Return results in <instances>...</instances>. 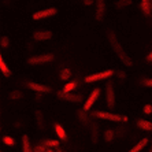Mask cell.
I'll return each mask as SVG.
<instances>
[{
	"mask_svg": "<svg viewBox=\"0 0 152 152\" xmlns=\"http://www.w3.org/2000/svg\"><path fill=\"white\" fill-rule=\"evenodd\" d=\"M108 40H110V44H111V47H113V50L115 51V53H117V56L121 60H122V63L126 64V66H129V67H130L132 64H133V62H132L130 58L127 56V53L124 51L122 45L119 44L118 39L115 37V34H114L113 32L108 33Z\"/></svg>",
	"mask_w": 152,
	"mask_h": 152,
	"instance_id": "1",
	"label": "cell"
},
{
	"mask_svg": "<svg viewBox=\"0 0 152 152\" xmlns=\"http://www.w3.org/2000/svg\"><path fill=\"white\" fill-rule=\"evenodd\" d=\"M114 74H115L114 70H104V71H100V73H95V74H89L85 77V82H88V84L97 82V81H102V80H106V78H110Z\"/></svg>",
	"mask_w": 152,
	"mask_h": 152,
	"instance_id": "2",
	"label": "cell"
},
{
	"mask_svg": "<svg viewBox=\"0 0 152 152\" xmlns=\"http://www.w3.org/2000/svg\"><path fill=\"white\" fill-rule=\"evenodd\" d=\"M55 59V55L52 53H44V55H34V56H30L28 59L29 64H45L50 63Z\"/></svg>",
	"mask_w": 152,
	"mask_h": 152,
	"instance_id": "3",
	"label": "cell"
},
{
	"mask_svg": "<svg viewBox=\"0 0 152 152\" xmlns=\"http://www.w3.org/2000/svg\"><path fill=\"white\" fill-rule=\"evenodd\" d=\"M93 118L104 119V121H111V122H121V121H122V117H121V115L108 113V111H95V113H93Z\"/></svg>",
	"mask_w": 152,
	"mask_h": 152,
	"instance_id": "4",
	"label": "cell"
},
{
	"mask_svg": "<svg viewBox=\"0 0 152 152\" xmlns=\"http://www.w3.org/2000/svg\"><path fill=\"white\" fill-rule=\"evenodd\" d=\"M99 96H100V89H99V88H95L92 92H91V95L88 96L86 102L84 103V107H82V110H84L85 113L91 110V108L93 107V104L96 103V100L99 99Z\"/></svg>",
	"mask_w": 152,
	"mask_h": 152,
	"instance_id": "5",
	"label": "cell"
},
{
	"mask_svg": "<svg viewBox=\"0 0 152 152\" xmlns=\"http://www.w3.org/2000/svg\"><path fill=\"white\" fill-rule=\"evenodd\" d=\"M58 10L56 8H44V10H40V11H36L34 14H33V19L34 21H41V19H45V18H50V17H53V15H56Z\"/></svg>",
	"mask_w": 152,
	"mask_h": 152,
	"instance_id": "6",
	"label": "cell"
},
{
	"mask_svg": "<svg viewBox=\"0 0 152 152\" xmlns=\"http://www.w3.org/2000/svg\"><path fill=\"white\" fill-rule=\"evenodd\" d=\"M113 82H107L106 85V103L107 106L113 108L115 106V93H114V88H113Z\"/></svg>",
	"mask_w": 152,
	"mask_h": 152,
	"instance_id": "7",
	"label": "cell"
},
{
	"mask_svg": "<svg viewBox=\"0 0 152 152\" xmlns=\"http://www.w3.org/2000/svg\"><path fill=\"white\" fill-rule=\"evenodd\" d=\"M25 86L29 89H32L34 92L37 93H48L51 92V88L47 86V85H42V84H37V82H25Z\"/></svg>",
	"mask_w": 152,
	"mask_h": 152,
	"instance_id": "8",
	"label": "cell"
},
{
	"mask_svg": "<svg viewBox=\"0 0 152 152\" xmlns=\"http://www.w3.org/2000/svg\"><path fill=\"white\" fill-rule=\"evenodd\" d=\"M58 96H59V99L67 100V102H71V103H80L82 100L81 95H78V93H64L63 91L58 92Z\"/></svg>",
	"mask_w": 152,
	"mask_h": 152,
	"instance_id": "9",
	"label": "cell"
},
{
	"mask_svg": "<svg viewBox=\"0 0 152 152\" xmlns=\"http://www.w3.org/2000/svg\"><path fill=\"white\" fill-rule=\"evenodd\" d=\"M52 37V33L50 30H37L33 33V39L34 41H47Z\"/></svg>",
	"mask_w": 152,
	"mask_h": 152,
	"instance_id": "10",
	"label": "cell"
},
{
	"mask_svg": "<svg viewBox=\"0 0 152 152\" xmlns=\"http://www.w3.org/2000/svg\"><path fill=\"white\" fill-rule=\"evenodd\" d=\"M106 12V0H96V18L102 19Z\"/></svg>",
	"mask_w": 152,
	"mask_h": 152,
	"instance_id": "11",
	"label": "cell"
},
{
	"mask_svg": "<svg viewBox=\"0 0 152 152\" xmlns=\"http://www.w3.org/2000/svg\"><path fill=\"white\" fill-rule=\"evenodd\" d=\"M53 127H55V132H56L58 138L62 140V141H66V140H67V133H66V130H64V127L59 124H55Z\"/></svg>",
	"mask_w": 152,
	"mask_h": 152,
	"instance_id": "12",
	"label": "cell"
},
{
	"mask_svg": "<svg viewBox=\"0 0 152 152\" xmlns=\"http://www.w3.org/2000/svg\"><path fill=\"white\" fill-rule=\"evenodd\" d=\"M140 7H141V10H142V12H144L145 17H149V15H151V12H152L151 0H141Z\"/></svg>",
	"mask_w": 152,
	"mask_h": 152,
	"instance_id": "13",
	"label": "cell"
},
{
	"mask_svg": "<svg viewBox=\"0 0 152 152\" xmlns=\"http://www.w3.org/2000/svg\"><path fill=\"white\" fill-rule=\"evenodd\" d=\"M137 126H138V129H141L144 132H152V122H149L147 119H138Z\"/></svg>",
	"mask_w": 152,
	"mask_h": 152,
	"instance_id": "14",
	"label": "cell"
},
{
	"mask_svg": "<svg viewBox=\"0 0 152 152\" xmlns=\"http://www.w3.org/2000/svg\"><path fill=\"white\" fill-rule=\"evenodd\" d=\"M0 70H1V73H3L4 77H11V75H12L11 70L8 69V66L6 64V62H4L3 56H0Z\"/></svg>",
	"mask_w": 152,
	"mask_h": 152,
	"instance_id": "15",
	"label": "cell"
},
{
	"mask_svg": "<svg viewBox=\"0 0 152 152\" xmlns=\"http://www.w3.org/2000/svg\"><path fill=\"white\" fill-rule=\"evenodd\" d=\"M147 144H148V138H145V137H144V138H141V140H140V141H138L137 144H136L134 147H133V148H132L129 152H140Z\"/></svg>",
	"mask_w": 152,
	"mask_h": 152,
	"instance_id": "16",
	"label": "cell"
},
{
	"mask_svg": "<svg viewBox=\"0 0 152 152\" xmlns=\"http://www.w3.org/2000/svg\"><path fill=\"white\" fill-rule=\"evenodd\" d=\"M59 78L62 80V81H67V80H70L71 78V70L69 67H63L59 73Z\"/></svg>",
	"mask_w": 152,
	"mask_h": 152,
	"instance_id": "17",
	"label": "cell"
},
{
	"mask_svg": "<svg viewBox=\"0 0 152 152\" xmlns=\"http://www.w3.org/2000/svg\"><path fill=\"white\" fill-rule=\"evenodd\" d=\"M42 145L47 148H59V140H42Z\"/></svg>",
	"mask_w": 152,
	"mask_h": 152,
	"instance_id": "18",
	"label": "cell"
},
{
	"mask_svg": "<svg viewBox=\"0 0 152 152\" xmlns=\"http://www.w3.org/2000/svg\"><path fill=\"white\" fill-rule=\"evenodd\" d=\"M77 81H71V82H67V84L63 86V92L64 93H73L75 88H77Z\"/></svg>",
	"mask_w": 152,
	"mask_h": 152,
	"instance_id": "19",
	"label": "cell"
},
{
	"mask_svg": "<svg viewBox=\"0 0 152 152\" xmlns=\"http://www.w3.org/2000/svg\"><path fill=\"white\" fill-rule=\"evenodd\" d=\"M22 149H23V152H33V149L30 148V142H29V138L26 134L22 137Z\"/></svg>",
	"mask_w": 152,
	"mask_h": 152,
	"instance_id": "20",
	"label": "cell"
},
{
	"mask_svg": "<svg viewBox=\"0 0 152 152\" xmlns=\"http://www.w3.org/2000/svg\"><path fill=\"white\" fill-rule=\"evenodd\" d=\"M115 132L113 130V129H107L106 132H104V141L106 142H111L114 140V137H115Z\"/></svg>",
	"mask_w": 152,
	"mask_h": 152,
	"instance_id": "21",
	"label": "cell"
},
{
	"mask_svg": "<svg viewBox=\"0 0 152 152\" xmlns=\"http://www.w3.org/2000/svg\"><path fill=\"white\" fill-rule=\"evenodd\" d=\"M91 129H92V141L96 144V142H97V133H99L97 129H99V126H97L96 122H92V124H91Z\"/></svg>",
	"mask_w": 152,
	"mask_h": 152,
	"instance_id": "22",
	"label": "cell"
},
{
	"mask_svg": "<svg viewBox=\"0 0 152 152\" xmlns=\"http://www.w3.org/2000/svg\"><path fill=\"white\" fill-rule=\"evenodd\" d=\"M23 97V93L21 92V91H12V92H10V95H8V99L11 100H19Z\"/></svg>",
	"mask_w": 152,
	"mask_h": 152,
	"instance_id": "23",
	"label": "cell"
},
{
	"mask_svg": "<svg viewBox=\"0 0 152 152\" xmlns=\"http://www.w3.org/2000/svg\"><path fill=\"white\" fill-rule=\"evenodd\" d=\"M132 1H133V0H118L117 3H115V7H117L118 10H122V8H125L126 6L132 4Z\"/></svg>",
	"mask_w": 152,
	"mask_h": 152,
	"instance_id": "24",
	"label": "cell"
},
{
	"mask_svg": "<svg viewBox=\"0 0 152 152\" xmlns=\"http://www.w3.org/2000/svg\"><path fill=\"white\" fill-rule=\"evenodd\" d=\"M77 115H78V119L81 121L82 124H88V117H86V114H85L84 110H78Z\"/></svg>",
	"mask_w": 152,
	"mask_h": 152,
	"instance_id": "25",
	"label": "cell"
},
{
	"mask_svg": "<svg viewBox=\"0 0 152 152\" xmlns=\"http://www.w3.org/2000/svg\"><path fill=\"white\" fill-rule=\"evenodd\" d=\"M36 118H37V124L40 127H44V118H42L41 111H36Z\"/></svg>",
	"mask_w": 152,
	"mask_h": 152,
	"instance_id": "26",
	"label": "cell"
},
{
	"mask_svg": "<svg viewBox=\"0 0 152 152\" xmlns=\"http://www.w3.org/2000/svg\"><path fill=\"white\" fill-rule=\"evenodd\" d=\"M3 142L6 145H8V147H12V145L15 144V140L11 137V136H4V137H3Z\"/></svg>",
	"mask_w": 152,
	"mask_h": 152,
	"instance_id": "27",
	"label": "cell"
},
{
	"mask_svg": "<svg viewBox=\"0 0 152 152\" xmlns=\"http://www.w3.org/2000/svg\"><path fill=\"white\" fill-rule=\"evenodd\" d=\"M47 149H48V148H47V147H44L42 144H40V145L37 144L34 148H33V152H47Z\"/></svg>",
	"mask_w": 152,
	"mask_h": 152,
	"instance_id": "28",
	"label": "cell"
},
{
	"mask_svg": "<svg viewBox=\"0 0 152 152\" xmlns=\"http://www.w3.org/2000/svg\"><path fill=\"white\" fill-rule=\"evenodd\" d=\"M0 44H1L3 48H7V47L10 45V39H8V37H1V42H0Z\"/></svg>",
	"mask_w": 152,
	"mask_h": 152,
	"instance_id": "29",
	"label": "cell"
},
{
	"mask_svg": "<svg viewBox=\"0 0 152 152\" xmlns=\"http://www.w3.org/2000/svg\"><path fill=\"white\" fill-rule=\"evenodd\" d=\"M142 85L144 86H148V88H152V78H145V80H142Z\"/></svg>",
	"mask_w": 152,
	"mask_h": 152,
	"instance_id": "30",
	"label": "cell"
},
{
	"mask_svg": "<svg viewBox=\"0 0 152 152\" xmlns=\"http://www.w3.org/2000/svg\"><path fill=\"white\" fill-rule=\"evenodd\" d=\"M115 134H117V137H122L125 134V127H118L115 130Z\"/></svg>",
	"mask_w": 152,
	"mask_h": 152,
	"instance_id": "31",
	"label": "cell"
},
{
	"mask_svg": "<svg viewBox=\"0 0 152 152\" xmlns=\"http://www.w3.org/2000/svg\"><path fill=\"white\" fill-rule=\"evenodd\" d=\"M144 114H147V115L152 114V104H147V106H144Z\"/></svg>",
	"mask_w": 152,
	"mask_h": 152,
	"instance_id": "32",
	"label": "cell"
},
{
	"mask_svg": "<svg viewBox=\"0 0 152 152\" xmlns=\"http://www.w3.org/2000/svg\"><path fill=\"white\" fill-rule=\"evenodd\" d=\"M115 75H117V77H119V78H125V77H126V74H125L124 71H117V73H115Z\"/></svg>",
	"mask_w": 152,
	"mask_h": 152,
	"instance_id": "33",
	"label": "cell"
},
{
	"mask_svg": "<svg viewBox=\"0 0 152 152\" xmlns=\"http://www.w3.org/2000/svg\"><path fill=\"white\" fill-rule=\"evenodd\" d=\"M82 1H84L85 6H92V4L95 3V0H82Z\"/></svg>",
	"mask_w": 152,
	"mask_h": 152,
	"instance_id": "34",
	"label": "cell"
},
{
	"mask_svg": "<svg viewBox=\"0 0 152 152\" xmlns=\"http://www.w3.org/2000/svg\"><path fill=\"white\" fill-rule=\"evenodd\" d=\"M147 62H152V51L148 53V56H147Z\"/></svg>",
	"mask_w": 152,
	"mask_h": 152,
	"instance_id": "35",
	"label": "cell"
},
{
	"mask_svg": "<svg viewBox=\"0 0 152 152\" xmlns=\"http://www.w3.org/2000/svg\"><path fill=\"white\" fill-rule=\"evenodd\" d=\"M127 121H129V118L127 117H122V122H127Z\"/></svg>",
	"mask_w": 152,
	"mask_h": 152,
	"instance_id": "36",
	"label": "cell"
},
{
	"mask_svg": "<svg viewBox=\"0 0 152 152\" xmlns=\"http://www.w3.org/2000/svg\"><path fill=\"white\" fill-rule=\"evenodd\" d=\"M47 152H55V151H53L52 148H48V149H47Z\"/></svg>",
	"mask_w": 152,
	"mask_h": 152,
	"instance_id": "37",
	"label": "cell"
},
{
	"mask_svg": "<svg viewBox=\"0 0 152 152\" xmlns=\"http://www.w3.org/2000/svg\"><path fill=\"white\" fill-rule=\"evenodd\" d=\"M55 152H63V151H62L60 148H56V151H55Z\"/></svg>",
	"mask_w": 152,
	"mask_h": 152,
	"instance_id": "38",
	"label": "cell"
},
{
	"mask_svg": "<svg viewBox=\"0 0 152 152\" xmlns=\"http://www.w3.org/2000/svg\"><path fill=\"white\" fill-rule=\"evenodd\" d=\"M149 152H152V145H151V148H149Z\"/></svg>",
	"mask_w": 152,
	"mask_h": 152,
	"instance_id": "39",
	"label": "cell"
}]
</instances>
